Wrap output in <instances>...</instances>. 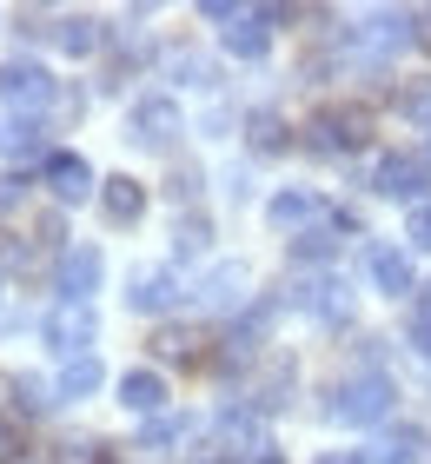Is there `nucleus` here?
<instances>
[{
  "label": "nucleus",
  "mask_w": 431,
  "mask_h": 464,
  "mask_svg": "<svg viewBox=\"0 0 431 464\" xmlns=\"http://www.w3.org/2000/svg\"><path fill=\"white\" fill-rule=\"evenodd\" d=\"M306 146L312 153H358V146H372V107H358V100H332V107H318L306 120Z\"/></svg>",
  "instance_id": "obj_1"
},
{
  "label": "nucleus",
  "mask_w": 431,
  "mask_h": 464,
  "mask_svg": "<svg viewBox=\"0 0 431 464\" xmlns=\"http://www.w3.org/2000/svg\"><path fill=\"white\" fill-rule=\"evenodd\" d=\"M392 398H398V385L385 372H352V378L332 385L326 418H338V425H385V418H392Z\"/></svg>",
  "instance_id": "obj_2"
},
{
  "label": "nucleus",
  "mask_w": 431,
  "mask_h": 464,
  "mask_svg": "<svg viewBox=\"0 0 431 464\" xmlns=\"http://www.w3.org/2000/svg\"><path fill=\"white\" fill-rule=\"evenodd\" d=\"M272 451V431H266V418H259L252 405H226L220 418H212V458H226V464H259Z\"/></svg>",
  "instance_id": "obj_3"
},
{
  "label": "nucleus",
  "mask_w": 431,
  "mask_h": 464,
  "mask_svg": "<svg viewBox=\"0 0 431 464\" xmlns=\"http://www.w3.org/2000/svg\"><path fill=\"white\" fill-rule=\"evenodd\" d=\"M186 133V113L172 93H140L133 107H126V140L146 146V153H166V146H180Z\"/></svg>",
  "instance_id": "obj_4"
},
{
  "label": "nucleus",
  "mask_w": 431,
  "mask_h": 464,
  "mask_svg": "<svg viewBox=\"0 0 431 464\" xmlns=\"http://www.w3.org/2000/svg\"><path fill=\"white\" fill-rule=\"evenodd\" d=\"M0 100H7L14 113H47L54 100H60V80L40 67V60H27V53H14V60H0Z\"/></svg>",
  "instance_id": "obj_5"
},
{
  "label": "nucleus",
  "mask_w": 431,
  "mask_h": 464,
  "mask_svg": "<svg viewBox=\"0 0 431 464\" xmlns=\"http://www.w3.org/2000/svg\"><path fill=\"white\" fill-rule=\"evenodd\" d=\"M100 285H106L100 246H60L54 252V292H60V305H93Z\"/></svg>",
  "instance_id": "obj_6"
},
{
  "label": "nucleus",
  "mask_w": 431,
  "mask_h": 464,
  "mask_svg": "<svg viewBox=\"0 0 431 464\" xmlns=\"http://www.w3.org/2000/svg\"><path fill=\"white\" fill-rule=\"evenodd\" d=\"M93 339H100L93 305H54L47 319H40V345H47L60 365H67V358H93Z\"/></svg>",
  "instance_id": "obj_7"
},
{
  "label": "nucleus",
  "mask_w": 431,
  "mask_h": 464,
  "mask_svg": "<svg viewBox=\"0 0 431 464\" xmlns=\"http://www.w3.org/2000/svg\"><path fill=\"white\" fill-rule=\"evenodd\" d=\"M186 285L172 266H140L133 279H126V312H140V319H166V312H180Z\"/></svg>",
  "instance_id": "obj_8"
},
{
  "label": "nucleus",
  "mask_w": 431,
  "mask_h": 464,
  "mask_svg": "<svg viewBox=\"0 0 431 464\" xmlns=\"http://www.w3.org/2000/svg\"><path fill=\"white\" fill-rule=\"evenodd\" d=\"M425 186H431V166L418 153H385L372 166V193L378 199H398V206H425Z\"/></svg>",
  "instance_id": "obj_9"
},
{
  "label": "nucleus",
  "mask_w": 431,
  "mask_h": 464,
  "mask_svg": "<svg viewBox=\"0 0 431 464\" xmlns=\"http://www.w3.org/2000/svg\"><path fill=\"white\" fill-rule=\"evenodd\" d=\"M266 226L286 232V239H299V232L326 226V199H318L312 186H279V193L266 199Z\"/></svg>",
  "instance_id": "obj_10"
},
{
  "label": "nucleus",
  "mask_w": 431,
  "mask_h": 464,
  "mask_svg": "<svg viewBox=\"0 0 431 464\" xmlns=\"http://www.w3.org/2000/svg\"><path fill=\"white\" fill-rule=\"evenodd\" d=\"M292 305L312 312V319H326V325H345V319H352V292H345L338 272H306V279L292 285Z\"/></svg>",
  "instance_id": "obj_11"
},
{
  "label": "nucleus",
  "mask_w": 431,
  "mask_h": 464,
  "mask_svg": "<svg viewBox=\"0 0 431 464\" xmlns=\"http://www.w3.org/2000/svg\"><path fill=\"white\" fill-rule=\"evenodd\" d=\"M40 186L54 193V206H80V199H100V179H93V166H86L80 153H54L47 166H40Z\"/></svg>",
  "instance_id": "obj_12"
},
{
  "label": "nucleus",
  "mask_w": 431,
  "mask_h": 464,
  "mask_svg": "<svg viewBox=\"0 0 431 464\" xmlns=\"http://www.w3.org/2000/svg\"><path fill=\"white\" fill-rule=\"evenodd\" d=\"M113 392H120V405L133 411L140 425H146V418H160V411L172 405V385H166V378H160L153 365H133V372H120V378H113Z\"/></svg>",
  "instance_id": "obj_13"
},
{
  "label": "nucleus",
  "mask_w": 431,
  "mask_h": 464,
  "mask_svg": "<svg viewBox=\"0 0 431 464\" xmlns=\"http://www.w3.org/2000/svg\"><path fill=\"white\" fill-rule=\"evenodd\" d=\"M365 272H372V285L385 292V299H405V292H418V266L405 246H372L365 252Z\"/></svg>",
  "instance_id": "obj_14"
},
{
  "label": "nucleus",
  "mask_w": 431,
  "mask_h": 464,
  "mask_svg": "<svg viewBox=\"0 0 431 464\" xmlns=\"http://www.w3.org/2000/svg\"><path fill=\"white\" fill-rule=\"evenodd\" d=\"M100 219L106 226H140L146 219V186L133 173H106L100 179Z\"/></svg>",
  "instance_id": "obj_15"
},
{
  "label": "nucleus",
  "mask_w": 431,
  "mask_h": 464,
  "mask_svg": "<svg viewBox=\"0 0 431 464\" xmlns=\"http://www.w3.org/2000/svg\"><path fill=\"white\" fill-rule=\"evenodd\" d=\"M220 47L232 60H266L272 53V20H266V7H246L232 27H220Z\"/></svg>",
  "instance_id": "obj_16"
},
{
  "label": "nucleus",
  "mask_w": 431,
  "mask_h": 464,
  "mask_svg": "<svg viewBox=\"0 0 431 464\" xmlns=\"http://www.w3.org/2000/svg\"><path fill=\"white\" fill-rule=\"evenodd\" d=\"M54 47L67 53V60H93L106 47V27L93 14H54Z\"/></svg>",
  "instance_id": "obj_17"
},
{
  "label": "nucleus",
  "mask_w": 431,
  "mask_h": 464,
  "mask_svg": "<svg viewBox=\"0 0 431 464\" xmlns=\"http://www.w3.org/2000/svg\"><path fill=\"white\" fill-rule=\"evenodd\" d=\"M54 153H60V146L47 140V120H34V113L7 120V160H40V166H47Z\"/></svg>",
  "instance_id": "obj_18"
},
{
  "label": "nucleus",
  "mask_w": 431,
  "mask_h": 464,
  "mask_svg": "<svg viewBox=\"0 0 431 464\" xmlns=\"http://www.w3.org/2000/svg\"><path fill=\"white\" fill-rule=\"evenodd\" d=\"M100 385H106L100 358H67V365L54 372V398H60V405H80V398H93Z\"/></svg>",
  "instance_id": "obj_19"
},
{
  "label": "nucleus",
  "mask_w": 431,
  "mask_h": 464,
  "mask_svg": "<svg viewBox=\"0 0 431 464\" xmlns=\"http://www.w3.org/2000/svg\"><path fill=\"white\" fill-rule=\"evenodd\" d=\"M286 392H292V365H286V358H272V365H266V372H259L252 385H246V405H252L259 418H266V411H279V405H286Z\"/></svg>",
  "instance_id": "obj_20"
},
{
  "label": "nucleus",
  "mask_w": 431,
  "mask_h": 464,
  "mask_svg": "<svg viewBox=\"0 0 431 464\" xmlns=\"http://www.w3.org/2000/svg\"><path fill=\"white\" fill-rule=\"evenodd\" d=\"M365 458H372V464H418L425 458V431L418 425H392V431H378V445Z\"/></svg>",
  "instance_id": "obj_21"
},
{
  "label": "nucleus",
  "mask_w": 431,
  "mask_h": 464,
  "mask_svg": "<svg viewBox=\"0 0 431 464\" xmlns=\"http://www.w3.org/2000/svg\"><path fill=\"white\" fill-rule=\"evenodd\" d=\"M240 299H246V266H212L206 279H200V305L226 312V305H240Z\"/></svg>",
  "instance_id": "obj_22"
},
{
  "label": "nucleus",
  "mask_w": 431,
  "mask_h": 464,
  "mask_svg": "<svg viewBox=\"0 0 431 464\" xmlns=\"http://www.w3.org/2000/svg\"><path fill=\"white\" fill-rule=\"evenodd\" d=\"M338 219H326V226H312V232H299V239H292V259L299 266H318V272H326L332 259H338Z\"/></svg>",
  "instance_id": "obj_23"
},
{
  "label": "nucleus",
  "mask_w": 431,
  "mask_h": 464,
  "mask_svg": "<svg viewBox=\"0 0 431 464\" xmlns=\"http://www.w3.org/2000/svg\"><path fill=\"white\" fill-rule=\"evenodd\" d=\"M246 146H252V153H286V146H292V126L279 120L272 107H252V113H246Z\"/></svg>",
  "instance_id": "obj_24"
},
{
  "label": "nucleus",
  "mask_w": 431,
  "mask_h": 464,
  "mask_svg": "<svg viewBox=\"0 0 431 464\" xmlns=\"http://www.w3.org/2000/svg\"><path fill=\"white\" fill-rule=\"evenodd\" d=\"M212 252V219L206 213H180L172 219V259H206Z\"/></svg>",
  "instance_id": "obj_25"
},
{
  "label": "nucleus",
  "mask_w": 431,
  "mask_h": 464,
  "mask_svg": "<svg viewBox=\"0 0 431 464\" xmlns=\"http://www.w3.org/2000/svg\"><path fill=\"white\" fill-rule=\"evenodd\" d=\"M7 405H14L20 418H40V411H54L60 398H54V385H40V378L14 372V378H7Z\"/></svg>",
  "instance_id": "obj_26"
},
{
  "label": "nucleus",
  "mask_w": 431,
  "mask_h": 464,
  "mask_svg": "<svg viewBox=\"0 0 431 464\" xmlns=\"http://www.w3.org/2000/svg\"><path fill=\"white\" fill-rule=\"evenodd\" d=\"M186 431H192L186 411H160V418H146V425H140V451H166V445H180Z\"/></svg>",
  "instance_id": "obj_27"
},
{
  "label": "nucleus",
  "mask_w": 431,
  "mask_h": 464,
  "mask_svg": "<svg viewBox=\"0 0 431 464\" xmlns=\"http://www.w3.org/2000/svg\"><path fill=\"white\" fill-rule=\"evenodd\" d=\"M392 107H398V120H405V126H418V133H431V80H405Z\"/></svg>",
  "instance_id": "obj_28"
},
{
  "label": "nucleus",
  "mask_w": 431,
  "mask_h": 464,
  "mask_svg": "<svg viewBox=\"0 0 431 464\" xmlns=\"http://www.w3.org/2000/svg\"><path fill=\"white\" fill-rule=\"evenodd\" d=\"M166 73L172 80H186V87H212V67L192 47H166Z\"/></svg>",
  "instance_id": "obj_29"
},
{
  "label": "nucleus",
  "mask_w": 431,
  "mask_h": 464,
  "mask_svg": "<svg viewBox=\"0 0 431 464\" xmlns=\"http://www.w3.org/2000/svg\"><path fill=\"white\" fill-rule=\"evenodd\" d=\"M405 339H412L418 358H431V292H418L412 312H405Z\"/></svg>",
  "instance_id": "obj_30"
},
{
  "label": "nucleus",
  "mask_w": 431,
  "mask_h": 464,
  "mask_svg": "<svg viewBox=\"0 0 431 464\" xmlns=\"http://www.w3.org/2000/svg\"><path fill=\"white\" fill-rule=\"evenodd\" d=\"M160 358H186V365H192V358H200V345H206V332H186V325H166L160 332Z\"/></svg>",
  "instance_id": "obj_31"
},
{
  "label": "nucleus",
  "mask_w": 431,
  "mask_h": 464,
  "mask_svg": "<svg viewBox=\"0 0 431 464\" xmlns=\"http://www.w3.org/2000/svg\"><path fill=\"white\" fill-rule=\"evenodd\" d=\"M405 239L418 252H431V206H412V213H405Z\"/></svg>",
  "instance_id": "obj_32"
},
{
  "label": "nucleus",
  "mask_w": 431,
  "mask_h": 464,
  "mask_svg": "<svg viewBox=\"0 0 431 464\" xmlns=\"http://www.w3.org/2000/svg\"><path fill=\"white\" fill-rule=\"evenodd\" d=\"M20 199H27V179H20V173H0V219L20 213Z\"/></svg>",
  "instance_id": "obj_33"
},
{
  "label": "nucleus",
  "mask_w": 431,
  "mask_h": 464,
  "mask_svg": "<svg viewBox=\"0 0 431 464\" xmlns=\"http://www.w3.org/2000/svg\"><path fill=\"white\" fill-rule=\"evenodd\" d=\"M14 451H27V445H20V438H14V425H7V418H0V464H7Z\"/></svg>",
  "instance_id": "obj_34"
},
{
  "label": "nucleus",
  "mask_w": 431,
  "mask_h": 464,
  "mask_svg": "<svg viewBox=\"0 0 431 464\" xmlns=\"http://www.w3.org/2000/svg\"><path fill=\"white\" fill-rule=\"evenodd\" d=\"M312 464H372V458H365V451H318Z\"/></svg>",
  "instance_id": "obj_35"
},
{
  "label": "nucleus",
  "mask_w": 431,
  "mask_h": 464,
  "mask_svg": "<svg viewBox=\"0 0 431 464\" xmlns=\"http://www.w3.org/2000/svg\"><path fill=\"white\" fill-rule=\"evenodd\" d=\"M418 47H431V7H418Z\"/></svg>",
  "instance_id": "obj_36"
},
{
  "label": "nucleus",
  "mask_w": 431,
  "mask_h": 464,
  "mask_svg": "<svg viewBox=\"0 0 431 464\" xmlns=\"http://www.w3.org/2000/svg\"><path fill=\"white\" fill-rule=\"evenodd\" d=\"M192 464H226V458H212V451H206V458H192Z\"/></svg>",
  "instance_id": "obj_37"
},
{
  "label": "nucleus",
  "mask_w": 431,
  "mask_h": 464,
  "mask_svg": "<svg viewBox=\"0 0 431 464\" xmlns=\"http://www.w3.org/2000/svg\"><path fill=\"white\" fill-rule=\"evenodd\" d=\"M0 153H7V120H0Z\"/></svg>",
  "instance_id": "obj_38"
}]
</instances>
